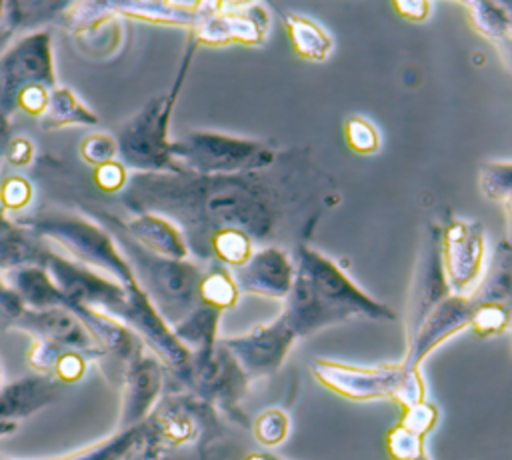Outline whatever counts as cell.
Wrapping results in <instances>:
<instances>
[{
    "label": "cell",
    "mask_w": 512,
    "mask_h": 460,
    "mask_svg": "<svg viewBox=\"0 0 512 460\" xmlns=\"http://www.w3.org/2000/svg\"><path fill=\"white\" fill-rule=\"evenodd\" d=\"M80 156L84 162H88L94 168L108 164V162L116 160V156H118L116 138H112L110 134L92 132V134L84 136V140L80 142Z\"/></svg>",
    "instance_id": "obj_35"
},
{
    "label": "cell",
    "mask_w": 512,
    "mask_h": 460,
    "mask_svg": "<svg viewBox=\"0 0 512 460\" xmlns=\"http://www.w3.org/2000/svg\"><path fill=\"white\" fill-rule=\"evenodd\" d=\"M472 312L474 304L468 294L446 296L426 314L416 332L408 338V348L402 364H406L408 368H420L422 360L428 354H432L440 344L470 326Z\"/></svg>",
    "instance_id": "obj_16"
},
{
    "label": "cell",
    "mask_w": 512,
    "mask_h": 460,
    "mask_svg": "<svg viewBox=\"0 0 512 460\" xmlns=\"http://www.w3.org/2000/svg\"><path fill=\"white\" fill-rule=\"evenodd\" d=\"M130 214L172 222L198 264L210 262L214 234L236 228L252 242L294 254L304 246L328 198L338 200L330 176L304 150L280 152L266 170L202 176L192 172H132L118 192Z\"/></svg>",
    "instance_id": "obj_1"
},
{
    "label": "cell",
    "mask_w": 512,
    "mask_h": 460,
    "mask_svg": "<svg viewBox=\"0 0 512 460\" xmlns=\"http://www.w3.org/2000/svg\"><path fill=\"white\" fill-rule=\"evenodd\" d=\"M18 428V424H10V422H2L0 424V436H8V434H12L14 430Z\"/></svg>",
    "instance_id": "obj_48"
},
{
    "label": "cell",
    "mask_w": 512,
    "mask_h": 460,
    "mask_svg": "<svg viewBox=\"0 0 512 460\" xmlns=\"http://www.w3.org/2000/svg\"><path fill=\"white\" fill-rule=\"evenodd\" d=\"M402 410H404V414H402L398 424L408 428L410 432L422 436V438L434 428V424L438 420V408L434 404L426 402V400H422V402H418L414 406L402 408Z\"/></svg>",
    "instance_id": "obj_38"
},
{
    "label": "cell",
    "mask_w": 512,
    "mask_h": 460,
    "mask_svg": "<svg viewBox=\"0 0 512 460\" xmlns=\"http://www.w3.org/2000/svg\"><path fill=\"white\" fill-rule=\"evenodd\" d=\"M10 226H14V220L8 218V212H6V208H4L2 202H0V234L6 232Z\"/></svg>",
    "instance_id": "obj_47"
},
{
    "label": "cell",
    "mask_w": 512,
    "mask_h": 460,
    "mask_svg": "<svg viewBox=\"0 0 512 460\" xmlns=\"http://www.w3.org/2000/svg\"><path fill=\"white\" fill-rule=\"evenodd\" d=\"M478 184L488 200L504 202L512 194V162L482 164Z\"/></svg>",
    "instance_id": "obj_32"
},
{
    "label": "cell",
    "mask_w": 512,
    "mask_h": 460,
    "mask_svg": "<svg viewBox=\"0 0 512 460\" xmlns=\"http://www.w3.org/2000/svg\"><path fill=\"white\" fill-rule=\"evenodd\" d=\"M166 386V366L144 346L122 368V402L118 430L142 424Z\"/></svg>",
    "instance_id": "obj_12"
},
{
    "label": "cell",
    "mask_w": 512,
    "mask_h": 460,
    "mask_svg": "<svg viewBox=\"0 0 512 460\" xmlns=\"http://www.w3.org/2000/svg\"><path fill=\"white\" fill-rule=\"evenodd\" d=\"M24 310L26 306L20 296L0 278V330H12Z\"/></svg>",
    "instance_id": "obj_40"
},
{
    "label": "cell",
    "mask_w": 512,
    "mask_h": 460,
    "mask_svg": "<svg viewBox=\"0 0 512 460\" xmlns=\"http://www.w3.org/2000/svg\"><path fill=\"white\" fill-rule=\"evenodd\" d=\"M510 332H512V318H510Z\"/></svg>",
    "instance_id": "obj_53"
},
{
    "label": "cell",
    "mask_w": 512,
    "mask_h": 460,
    "mask_svg": "<svg viewBox=\"0 0 512 460\" xmlns=\"http://www.w3.org/2000/svg\"><path fill=\"white\" fill-rule=\"evenodd\" d=\"M394 10L406 18V20H412V22H422L426 20L428 12H430V4L428 2H422V0H396L394 4Z\"/></svg>",
    "instance_id": "obj_44"
},
{
    "label": "cell",
    "mask_w": 512,
    "mask_h": 460,
    "mask_svg": "<svg viewBox=\"0 0 512 460\" xmlns=\"http://www.w3.org/2000/svg\"><path fill=\"white\" fill-rule=\"evenodd\" d=\"M12 140V126H10V116L0 112V158L6 154V148Z\"/></svg>",
    "instance_id": "obj_45"
},
{
    "label": "cell",
    "mask_w": 512,
    "mask_h": 460,
    "mask_svg": "<svg viewBox=\"0 0 512 460\" xmlns=\"http://www.w3.org/2000/svg\"><path fill=\"white\" fill-rule=\"evenodd\" d=\"M50 244L36 230L16 224L0 234V272L22 266H42Z\"/></svg>",
    "instance_id": "obj_23"
},
{
    "label": "cell",
    "mask_w": 512,
    "mask_h": 460,
    "mask_svg": "<svg viewBox=\"0 0 512 460\" xmlns=\"http://www.w3.org/2000/svg\"><path fill=\"white\" fill-rule=\"evenodd\" d=\"M14 222L36 230L46 240L64 248L66 256L114 278L124 288H138V282L110 232L88 216L52 210L22 216Z\"/></svg>",
    "instance_id": "obj_5"
},
{
    "label": "cell",
    "mask_w": 512,
    "mask_h": 460,
    "mask_svg": "<svg viewBox=\"0 0 512 460\" xmlns=\"http://www.w3.org/2000/svg\"><path fill=\"white\" fill-rule=\"evenodd\" d=\"M292 256L296 274L294 284L284 298L280 316L298 340L354 316L396 320L390 306L360 290L330 258L318 250L304 244L298 246Z\"/></svg>",
    "instance_id": "obj_2"
},
{
    "label": "cell",
    "mask_w": 512,
    "mask_h": 460,
    "mask_svg": "<svg viewBox=\"0 0 512 460\" xmlns=\"http://www.w3.org/2000/svg\"><path fill=\"white\" fill-rule=\"evenodd\" d=\"M270 460H284V458H280V456H274V454H270ZM416 460H430L426 454H422L420 458H416Z\"/></svg>",
    "instance_id": "obj_52"
},
{
    "label": "cell",
    "mask_w": 512,
    "mask_h": 460,
    "mask_svg": "<svg viewBox=\"0 0 512 460\" xmlns=\"http://www.w3.org/2000/svg\"><path fill=\"white\" fill-rule=\"evenodd\" d=\"M170 154L182 172L218 176L266 170L280 150L262 140L196 130L172 140Z\"/></svg>",
    "instance_id": "obj_8"
},
{
    "label": "cell",
    "mask_w": 512,
    "mask_h": 460,
    "mask_svg": "<svg viewBox=\"0 0 512 460\" xmlns=\"http://www.w3.org/2000/svg\"><path fill=\"white\" fill-rule=\"evenodd\" d=\"M504 214H506V240L512 244V194L504 200Z\"/></svg>",
    "instance_id": "obj_46"
},
{
    "label": "cell",
    "mask_w": 512,
    "mask_h": 460,
    "mask_svg": "<svg viewBox=\"0 0 512 460\" xmlns=\"http://www.w3.org/2000/svg\"><path fill=\"white\" fill-rule=\"evenodd\" d=\"M90 360H92V358H90L88 354H82V352H78V350L64 348V350L58 354V358H56V362H54V366H52L50 376H52L54 380H58L60 384H62V382H64V384H72V382H76V380H80V378L84 376L86 366H88Z\"/></svg>",
    "instance_id": "obj_37"
},
{
    "label": "cell",
    "mask_w": 512,
    "mask_h": 460,
    "mask_svg": "<svg viewBox=\"0 0 512 460\" xmlns=\"http://www.w3.org/2000/svg\"><path fill=\"white\" fill-rule=\"evenodd\" d=\"M296 340V334L282 316L268 324H258L244 334L220 338L250 382L276 374Z\"/></svg>",
    "instance_id": "obj_11"
},
{
    "label": "cell",
    "mask_w": 512,
    "mask_h": 460,
    "mask_svg": "<svg viewBox=\"0 0 512 460\" xmlns=\"http://www.w3.org/2000/svg\"><path fill=\"white\" fill-rule=\"evenodd\" d=\"M122 228L134 238L142 248L152 254L170 258V260H188L190 252L180 230L162 216L140 212L120 218Z\"/></svg>",
    "instance_id": "obj_20"
},
{
    "label": "cell",
    "mask_w": 512,
    "mask_h": 460,
    "mask_svg": "<svg viewBox=\"0 0 512 460\" xmlns=\"http://www.w3.org/2000/svg\"><path fill=\"white\" fill-rule=\"evenodd\" d=\"M32 154H34L32 142L24 136H16V138L10 140L4 156L8 158V162L12 166H26L32 160Z\"/></svg>",
    "instance_id": "obj_43"
},
{
    "label": "cell",
    "mask_w": 512,
    "mask_h": 460,
    "mask_svg": "<svg viewBox=\"0 0 512 460\" xmlns=\"http://www.w3.org/2000/svg\"><path fill=\"white\" fill-rule=\"evenodd\" d=\"M484 228L480 222L452 218L442 226L440 258L452 294H468V288L482 274Z\"/></svg>",
    "instance_id": "obj_13"
},
{
    "label": "cell",
    "mask_w": 512,
    "mask_h": 460,
    "mask_svg": "<svg viewBox=\"0 0 512 460\" xmlns=\"http://www.w3.org/2000/svg\"><path fill=\"white\" fill-rule=\"evenodd\" d=\"M344 138L346 144L358 154H374L380 146L376 128L358 116H352L344 122Z\"/></svg>",
    "instance_id": "obj_36"
},
{
    "label": "cell",
    "mask_w": 512,
    "mask_h": 460,
    "mask_svg": "<svg viewBox=\"0 0 512 460\" xmlns=\"http://www.w3.org/2000/svg\"><path fill=\"white\" fill-rule=\"evenodd\" d=\"M254 252L252 238L236 228L222 230L210 240V262H220L226 268L242 266ZM208 262V264H210Z\"/></svg>",
    "instance_id": "obj_29"
},
{
    "label": "cell",
    "mask_w": 512,
    "mask_h": 460,
    "mask_svg": "<svg viewBox=\"0 0 512 460\" xmlns=\"http://www.w3.org/2000/svg\"><path fill=\"white\" fill-rule=\"evenodd\" d=\"M220 316V310L200 302L186 318L172 326V332L188 352L208 350L218 342Z\"/></svg>",
    "instance_id": "obj_26"
},
{
    "label": "cell",
    "mask_w": 512,
    "mask_h": 460,
    "mask_svg": "<svg viewBox=\"0 0 512 460\" xmlns=\"http://www.w3.org/2000/svg\"><path fill=\"white\" fill-rule=\"evenodd\" d=\"M168 390H184L212 406L216 412L246 424L240 402L250 386V380L234 360V356L216 342V346L200 352H190L186 364L176 370H166ZM164 386V388H166Z\"/></svg>",
    "instance_id": "obj_7"
},
{
    "label": "cell",
    "mask_w": 512,
    "mask_h": 460,
    "mask_svg": "<svg viewBox=\"0 0 512 460\" xmlns=\"http://www.w3.org/2000/svg\"><path fill=\"white\" fill-rule=\"evenodd\" d=\"M230 272L240 294L284 302L294 284L296 264L288 250L280 246H262L254 250L242 266L232 268Z\"/></svg>",
    "instance_id": "obj_17"
},
{
    "label": "cell",
    "mask_w": 512,
    "mask_h": 460,
    "mask_svg": "<svg viewBox=\"0 0 512 460\" xmlns=\"http://www.w3.org/2000/svg\"><path fill=\"white\" fill-rule=\"evenodd\" d=\"M470 24L486 38L498 40L510 30V14L506 6L494 2H472L464 4Z\"/></svg>",
    "instance_id": "obj_30"
},
{
    "label": "cell",
    "mask_w": 512,
    "mask_h": 460,
    "mask_svg": "<svg viewBox=\"0 0 512 460\" xmlns=\"http://www.w3.org/2000/svg\"><path fill=\"white\" fill-rule=\"evenodd\" d=\"M252 434L262 446L276 448L290 434V416L282 408H266L254 418Z\"/></svg>",
    "instance_id": "obj_31"
},
{
    "label": "cell",
    "mask_w": 512,
    "mask_h": 460,
    "mask_svg": "<svg viewBox=\"0 0 512 460\" xmlns=\"http://www.w3.org/2000/svg\"><path fill=\"white\" fill-rule=\"evenodd\" d=\"M4 282L20 296L26 308L44 310L52 306H64L66 298L42 266H22L4 274Z\"/></svg>",
    "instance_id": "obj_22"
},
{
    "label": "cell",
    "mask_w": 512,
    "mask_h": 460,
    "mask_svg": "<svg viewBox=\"0 0 512 460\" xmlns=\"http://www.w3.org/2000/svg\"><path fill=\"white\" fill-rule=\"evenodd\" d=\"M512 312L502 306H474L470 328L482 338L498 336L510 330Z\"/></svg>",
    "instance_id": "obj_33"
},
{
    "label": "cell",
    "mask_w": 512,
    "mask_h": 460,
    "mask_svg": "<svg viewBox=\"0 0 512 460\" xmlns=\"http://www.w3.org/2000/svg\"><path fill=\"white\" fill-rule=\"evenodd\" d=\"M144 450V424L118 430L116 434L90 444L86 448L52 456V458H38V460H130L134 454ZM8 460V458H0Z\"/></svg>",
    "instance_id": "obj_24"
},
{
    "label": "cell",
    "mask_w": 512,
    "mask_h": 460,
    "mask_svg": "<svg viewBox=\"0 0 512 460\" xmlns=\"http://www.w3.org/2000/svg\"><path fill=\"white\" fill-rule=\"evenodd\" d=\"M58 394L60 382L38 372L0 386V424H18V420L28 418L52 404Z\"/></svg>",
    "instance_id": "obj_19"
},
{
    "label": "cell",
    "mask_w": 512,
    "mask_h": 460,
    "mask_svg": "<svg viewBox=\"0 0 512 460\" xmlns=\"http://www.w3.org/2000/svg\"><path fill=\"white\" fill-rule=\"evenodd\" d=\"M48 94L50 90L44 86H34V88H26L20 96H18V110H24L32 116H42L48 104Z\"/></svg>",
    "instance_id": "obj_42"
},
{
    "label": "cell",
    "mask_w": 512,
    "mask_h": 460,
    "mask_svg": "<svg viewBox=\"0 0 512 460\" xmlns=\"http://www.w3.org/2000/svg\"><path fill=\"white\" fill-rule=\"evenodd\" d=\"M142 424L148 458L190 444L202 448L218 426L216 410L184 390H166Z\"/></svg>",
    "instance_id": "obj_9"
},
{
    "label": "cell",
    "mask_w": 512,
    "mask_h": 460,
    "mask_svg": "<svg viewBox=\"0 0 512 460\" xmlns=\"http://www.w3.org/2000/svg\"><path fill=\"white\" fill-rule=\"evenodd\" d=\"M34 86H58L52 36L46 30L26 34L0 56V112L12 116L18 110V96Z\"/></svg>",
    "instance_id": "obj_10"
},
{
    "label": "cell",
    "mask_w": 512,
    "mask_h": 460,
    "mask_svg": "<svg viewBox=\"0 0 512 460\" xmlns=\"http://www.w3.org/2000/svg\"><path fill=\"white\" fill-rule=\"evenodd\" d=\"M468 296L474 306H502L512 312V244L506 238L494 248L480 284Z\"/></svg>",
    "instance_id": "obj_21"
},
{
    "label": "cell",
    "mask_w": 512,
    "mask_h": 460,
    "mask_svg": "<svg viewBox=\"0 0 512 460\" xmlns=\"http://www.w3.org/2000/svg\"><path fill=\"white\" fill-rule=\"evenodd\" d=\"M386 450L392 460H416L424 452V438L396 424L386 436Z\"/></svg>",
    "instance_id": "obj_34"
},
{
    "label": "cell",
    "mask_w": 512,
    "mask_h": 460,
    "mask_svg": "<svg viewBox=\"0 0 512 460\" xmlns=\"http://www.w3.org/2000/svg\"><path fill=\"white\" fill-rule=\"evenodd\" d=\"M12 330H22L32 338H44L58 346L78 350L82 354H88L92 360L106 358L88 328L82 324V320L64 306H52L44 310L26 308L12 326Z\"/></svg>",
    "instance_id": "obj_18"
},
{
    "label": "cell",
    "mask_w": 512,
    "mask_h": 460,
    "mask_svg": "<svg viewBox=\"0 0 512 460\" xmlns=\"http://www.w3.org/2000/svg\"><path fill=\"white\" fill-rule=\"evenodd\" d=\"M0 380H2V370H0Z\"/></svg>",
    "instance_id": "obj_54"
},
{
    "label": "cell",
    "mask_w": 512,
    "mask_h": 460,
    "mask_svg": "<svg viewBox=\"0 0 512 460\" xmlns=\"http://www.w3.org/2000/svg\"><path fill=\"white\" fill-rule=\"evenodd\" d=\"M284 26H286L290 44L300 58L310 62H322L328 58L332 50V40L314 20L286 12Z\"/></svg>",
    "instance_id": "obj_27"
},
{
    "label": "cell",
    "mask_w": 512,
    "mask_h": 460,
    "mask_svg": "<svg viewBox=\"0 0 512 460\" xmlns=\"http://www.w3.org/2000/svg\"><path fill=\"white\" fill-rule=\"evenodd\" d=\"M246 460H270V454H258V452H252L248 454Z\"/></svg>",
    "instance_id": "obj_50"
},
{
    "label": "cell",
    "mask_w": 512,
    "mask_h": 460,
    "mask_svg": "<svg viewBox=\"0 0 512 460\" xmlns=\"http://www.w3.org/2000/svg\"><path fill=\"white\" fill-rule=\"evenodd\" d=\"M130 460H148V454H146V450H142V452L134 454Z\"/></svg>",
    "instance_id": "obj_51"
},
{
    "label": "cell",
    "mask_w": 512,
    "mask_h": 460,
    "mask_svg": "<svg viewBox=\"0 0 512 460\" xmlns=\"http://www.w3.org/2000/svg\"><path fill=\"white\" fill-rule=\"evenodd\" d=\"M128 180V170L118 162L112 160L94 168V182L102 192H120Z\"/></svg>",
    "instance_id": "obj_41"
},
{
    "label": "cell",
    "mask_w": 512,
    "mask_h": 460,
    "mask_svg": "<svg viewBox=\"0 0 512 460\" xmlns=\"http://www.w3.org/2000/svg\"><path fill=\"white\" fill-rule=\"evenodd\" d=\"M310 372L324 388L352 402L394 400L402 408H408L422 402L426 394L420 368H408L402 362L352 366L316 358L310 364Z\"/></svg>",
    "instance_id": "obj_6"
},
{
    "label": "cell",
    "mask_w": 512,
    "mask_h": 460,
    "mask_svg": "<svg viewBox=\"0 0 512 460\" xmlns=\"http://www.w3.org/2000/svg\"><path fill=\"white\" fill-rule=\"evenodd\" d=\"M440 236L442 226L428 224L424 232V242L420 248V258L412 282L408 316H406V338H410L426 314L452 294L440 258Z\"/></svg>",
    "instance_id": "obj_14"
},
{
    "label": "cell",
    "mask_w": 512,
    "mask_h": 460,
    "mask_svg": "<svg viewBox=\"0 0 512 460\" xmlns=\"http://www.w3.org/2000/svg\"><path fill=\"white\" fill-rule=\"evenodd\" d=\"M100 118L74 94L68 86H54L48 94V104L40 116V124L46 130H58L64 126H96Z\"/></svg>",
    "instance_id": "obj_25"
},
{
    "label": "cell",
    "mask_w": 512,
    "mask_h": 460,
    "mask_svg": "<svg viewBox=\"0 0 512 460\" xmlns=\"http://www.w3.org/2000/svg\"><path fill=\"white\" fill-rule=\"evenodd\" d=\"M148 460H184V458L176 456L174 452H170V454H160V456H154V458H148Z\"/></svg>",
    "instance_id": "obj_49"
},
{
    "label": "cell",
    "mask_w": 512,
    "mask_h": 460,
    "mask_svg": "<svg viewBox=\"0 0 512 460\" xmlns=\"http://www.w3.org/2000/svg\"><path fill=\"white\" fill-rule=\"evenodd\" d=\"M32 200V184L24 176H8L0 184V202L6 212L22 210Z\"/></svg>",
    "instance_id": "obj_39"
},
{
    "label": "cell",
    "mask_w": 512,
    "mask_h": 460,
    "mask_svg": "<svg viewBox=\"0 0 512 460\" xmlns=\"http://www.w3.org/2000/svg\"><path fill=\"white\" fill-rule=\"evenodd\" d=\"M238 288L232 278L230 268L220 262L204 264L200 278V302L208 304L220 312L232 308L238 302Z\"/></svg>",
    "instance_id": "obj_28"
},
{
    "label": "cell",
    "mask_w": 512,
    "mask_h": 460,
    "mask_svg": "<svg viewBox=\"0 0 512 460\" xmlns=\"http://www.w3.org/2000/svg\"><path fill=\"white\" fill-rule=\"evenodd\" d=\"M82 214L110 232L120 254L128 262L138 286L156 312L172 328L200 304L202 264L196 260H170L142 248L122 228L120 216L94 202L78 204Z\"/></svg>",
    "instance_id": "obj_3"
},
{
    "label": "cell",
    "mask_w": 512,
    "mask_h": 460,
    "mask_svg": "<svg viewBox=\"0 0 512 460\" xmlns=\"http://www.w3.org/2000/svg\"><path fill=\"white\" fill-rule=\"evenodd\" d=\"M268 28V14L260 4H214V10L192 30L198 44L224 46L230 42L258 46Z\"/></svg>",
    "instance_id": "obj_15"
},
{
    "label": "cell",
    "mask_w": 512,
    "mask_h": 460,
    "mask_svg": "<svg viewBox=\"0 0 512 460\" xmlns=\"http://www.w3.org/2000/svg\"><path fill=\"white\" fill-rule=\"evenodd\" d=\"M200 44L190 34L180 68L168 92L152 96L130 120H126L116 132L118 146V162L132 172H180L170 146L172 140L168 136V126L172 118V110L184 86L188 68Z\"/></svg>",
    "instance_id": "obj_4"
}]
</instances>
